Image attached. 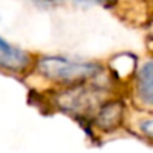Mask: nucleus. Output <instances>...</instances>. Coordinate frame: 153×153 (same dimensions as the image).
<instances>
[{
  "mask_svg": "<svg viewBox=\"0 0 153 153\" xmlns=\"http://www.w3.org/2000/svg\"><path fill=\"white\" fill-rule=\"evenodd\" d=\"M32 72L47 83L66 89L98 80L104 72V68L95 62L63 56H39L33 59Z\"/></svg>",
  "mask_w": 153,
  "mask_h": 153,
  "instance_id": "obj_1",
  "label": "nucleus"
},
{
  "mask_svg": "<svg viewBox=\"0 0 153 153\" xmlns=\"http://www.w3.org/2000/svg\"><path fill=\"white\" fill-rule=\"evenodd\" d=\"M33 57L18 48L11 45L0 36V71L12 74V75H24L32 71Z\"/></svg>",
  "mask_w": 153,
  "mask_h": 153,
  "instance_id": "obj_2",
  "label": "nucleus"
},
{
  "mask_svg": "<svg viewBox=\"0 0 153 153\" xmlns=\"http://www.w3.org/2000/svg\"><path fill=\"white\" fill-rule=\"evenodd\" d=\"M125 119V105L119 99H108L99 104L93 113V123L98 131L113 132L120 128Z\"/></svg>",
  "mask_w": 153,
  "mask_h": 153,
  "instance_id": "obj_3",
  "label": "nucleus"
},
{
  "mask_svg": "<svg viewBox=\"0 0 153 153\" xmlns=\"http://www.w3.org/2000/svg\"><path fill=\"white\" fill-rule=\"evenodd\" d=\"M134 98L147 108H153V57L147 59L134 74Z\"/></svg>",
  "mask_w": 153,
  "mask_h": 153,
  "instance_id": "obj_4",
  "label": "nucleus"
},
{
  "mask_svg": "<svg viewBox=\"0 0 153 153\" xmlns=\"http://www.w3.org/2000/svg\"><path fill=\"white\" fill-rule=\"evenodd\" d=\"M138 131H140V134L143 137H146V138L153 141V116L140 120L138 122Z\"/></svg>",
  "mask_w": 153,
  "mask_h": 153,
  "instance_id": "obj_5",
  "label": "nucleus"
},
{
  "mask_svg": "<svg viewBox=\"0 0 153 153\" xmlns=\"http://www.w3.org/2000/svg\"><path fill=\"white\" fill-rule=\"evenodd\" d=\"M78 2H89V3H96V5H104V6H111L117 0H78Z\"/></svg>",
  "mask_w": 153,
  "mask_h": 153,
  "instance_id": "obj_6",
  "label": "nucleus"
},
{
  "mask_svg": "<svg viewBox=\"0 0 153 153\" xmlns=\"http://www.w3.org/2000/svg\"><path fill=\"white\" fill-rule=\"evenodd\" d=\"M147 29H149V35L153 38V17L149 20V27H147Z\"/></svg>",
  "mask_w": 153,
  "mask_h": 153,
  "instance_id": "obj_7",
  "label": "nucleus"
}]
</instances>
